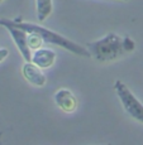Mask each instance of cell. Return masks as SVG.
I'll return each instance as SVG.
<instances>
[{
	"label": "cell",
	"instance_id": "obj_1",
	"mask_svg": "<svg viewBox=\"0 0 143 145\" xmlns=\"http://www.w3.org/2000/svg\"><path fill=\"white\" fill-rule=\"evenodd\" d=\"M0 25H3L4 28L8 25H12V27L19 28V29H23L24 32H27V33H37L39 37H41L43 44L44 43L56 44V46H60L61 48H65L66 51L72 52L77 56H81V57H86V58L91 57L88 48H82L80 44L67 39L63 35L58 34V33H56V32H52V30L47 29V28H44V27H41L34 23L23 22L20 18L14 19V20H10V19H7V18H0Z\"/></svg>",
	"mask_w": 143,
	"mask_h": 145
},
{
	"label": "cell",
	"instance_id": "obj_2",
	"mask_svg": "<svg viewBox=\"0 0 143 145\" xmlns=\"http://www.w3.org/2000/svg\"><path fill=\"white\" fill-rule=\"evenodd\" d=\"M88 49L91 57L100 62L117 59L124 53L123 39L115 33H109L101 39L88 43Z\"/></svg>",
	"mask_w": 143,
	"mask_h": 145
},
{
	"label": "cell",
	"instance_id": "obj_3",
	"mask_svg": "<svg viewBox=\"0 0 143 145\" xmlns=\"http://www.w3.org/2000/svg\"><path fill=\"white\" fill-rule=\"evenodd\" d=\"M114 88H115V92L119 97L124 110L134 120L143 124V105L138 101V99L132 93V91L122 81H117L115 85H114Z\"/></svg>",
	"mask_w": 143,
	"mask_h": 145
},
{
	"label": "cell",
	"instance_id": "obj_4",
	"mask_svg": "<svg viewBox=\"0 0 143 145\" xmlns=\"http://www.w3.org/2000/svg\"><path fill=\"white\" fill-rule=\"evenodd\" d=\"M8 29V32L12 35L14 43L18 47L20 54L23 56V58L26 59V62H32V56H30V48L28 46V33L24 32L23 29H19V28L8 25L5 27Z\"/></svg>",
	"mask_w": 143,
	"mask_h": 145
},
{
	"label": "cell",
	"instance_id": "obj_5",
	"mask_svg": "<svg viewBox=\"0 0 143 145\" xmlns=\"http://www.w3.org/2000/svg\"><path fill=\"white\" fill-rule=\"evenodd\" d=\"M23 74L27 78L29 83L34 86H43L46 83V76L43 74V72L41 71L38 66H36L32 62H26L23 66Z\"/></svg>",
	"mask_w": 143,
	"mask_h": 145
},
{
	"label": "cell",
	"instance_id": "obj_6",
	"mask_svg": "<svg viewBox=\"0 0 143 145\" xmlns=\"http://www.w3.org/2000/svg\"><path fill=\"white\" fill-rule=\"evenodd\" d=\"M55 101L60 108H62L66 112H72L76 108V99L71 93V91L66 90V88H61L55 95Z\"/></svg>",
	"mask_w": 143,
	"mask_h": 145
},
{
	"label": "cell",
	"instance_id": "obj_7",
	"mask_svg": "<svg viewBox=\"0 0 143 145\" xmlns=\"http://www.w3.org/2000/svg\"><path fill=\"white\" fill-rule=\"evenodd\" d=\"M56 59V53L52 49L38 48L32 56V63L38 66L39 68H49Z\"/></svg>",
	"mask_w": 143,
	"mask_h": 145
},
{
	"label": "cell",
	"instance_id": "obj_8",
	"mask_svg": "<svg viewBox=\"0 0 143 145\" xmlns=\"http://www.w3.org/2000/svg\"><path fill=\"white\" fill-rule=\"evenodd\" d=\"M52 13V0H37V18L44 22Z\"/></svg>",
	"mask_w": 143,
	"mask_h": 145
},
{
	"label": "cell",
	"instance_id": "obj_9",
	"mask_svg": "<svg viewBox=\"0 0 143 145\" xmlns=\"http://www.w3.org/2000/svg\"><path fill=\"white\" fill-rule=\"evenodd\" d=\"M134 47H136V44H134V42L130 39L129 37H124L123 38V48H124V51H133Z\"/></svg>",
	"mask_w": 143,
	"mask_h": 145
},
{
	"label": "cell",
	"instance_id": "obj_10",
	"mask_svg": "<svg viewBox=\"0 0 143 145\" xmlns=\"http://www.w3.org/2000/svg\"><path fill=\"white\" fill-rule=\"evenodd\" d=\"M8 54H9V51H8V49L0 48V62H3V61L8 57Z\"/></svg>",
	"mask_w": 143,
	"mask_h": 145
},
{
	"label": "cell",
	"instance_id": "obj_11",
	"mask_svg": "<svg viewBox=\"0 0 143 145\" xmlns=\"http://www.w3.org/2000/svg\"><path fill=\"white\" fill-rule=\"evenodd\" d=\"M1 1H4V0H0V3H1Z\"/></svg>",
	"mask_w": 143,
	"mask_h": 145
},
{
	"label": "cell",
	"instance_id": "obj_12",
	"mask_svg": "<svg viewBox=\"0 0 143 145\" xmlns=\"http://www.w3.org/2000/svg\"><path fill=\"white\" fill-rule=\"evenodd\" d=\"M124 1H128V0H124Z\"/></svg>",
	"mask_w": 143,
	"mask_h": 145
}]
</instances>
